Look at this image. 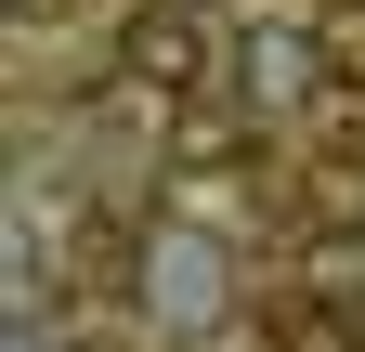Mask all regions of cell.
Returning a JSON list of instances; mask_svg holds the SVG:
<instances>
[{"label":"cell","mask_w":365,"mask_h":352,"mask_svg":"<svg viewBox=\"0 0 365 352\" xmlns=\"http://www.w3.org/2000/svg\"><path fill=\"white\" fill-rule=\"evenodd\" d=\"M157 314H170V326H209V314H222V287H209V248H196V235H170V248H157Z\"/></svg>","instance_id":"6da1fadb"},{"label":"cell","mask_w":365,"mask_h":352,"mask_svg":"<svg viewBox=\"0 0 365 352\" xmlns=\"http://www.w3.org/2000/svg\"><path fill=\"white\" fill-rule=\"evenodd\" d=\"M352 352H365V326H352Z\"/></svg>","instance_id":"7a4b0ae2"}]
</instances>
